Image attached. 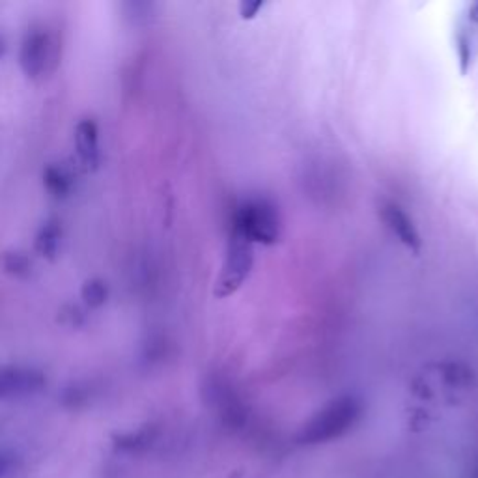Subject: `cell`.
Wrapping results in <instances>:
<instances>
[{
  "label": "cell",
  "instance_id": "cell-1",
  "mask_svg": "<svg viewBox=\"0 0 478 478\" xmlns=\"http://www.w3.org/2000/svg\"><path fill=\"white\" fill-rule=\"evenodd\" d=\"M359 415L361 404L356 398H338L324 408L316 417H313V420L303 428L299 440L307 445L327 443L350 430L357 422Z\"/></svg>",
  "mask_w": 478,
  "mask_h": 478
},
{
  "label": "cell",
  "instance_id": "cell-2",
  "mask_svg": "<svg viewBox=\"0 0 478 478\" xmlns=\"http://www.w3.org/2000/svg\"><path fill=\"white\" fill-rule=\"evenodd\" d=\"M234 232L249 241L275 243L279 238V217L275 207L264 200L247 202L236 217Z\"/></svg>",
  "mask_w": 478,
  "mask_h": 478
},
{
  "label": "cell",
  "instance_id": "cell-3",
  "mask_svg": "<svg viewBox=\"0 0 478 478\" xmlns=\"http://www.w3.org/2000/svg\"><path fill=\"white\" fill-rule=\"evenodd\" d=\"M57 58L55 37L46 28H32L23 39L19 62L27 77L39 79L51 69V62Z\"/></svg>",
  "mask_w": 478,
  "mask_h": 478
},
{
  "label": "cell",
  "instance_id": "cell-4",
  "mask_svg": "<svg viewBox=\"0 0 478 478\" xmlns=\"http://www.w3.org/2000/svg\"><path fill=\"white\" fill-rule=\"evenodd\" d=\"M250 268H252L250 241L247 238H243L241 234L234 232L230 247H228V254L225 260V266H223V273H221L219 282H217L215 293L219 297H227L232 292H236L241 286V282L245 281V277L249 275Z\"/></svg>",
  "mask_w": 478,
  "mask_h": 478
},
{
  "label": "cell",
  "instance_id": "cell-5",
  "mask_svg": "<svg viewBox=\"0 0 478 478\" xmlns=\"http://www.w3.org/2000/svg\"><path fill=\"white\" fill-rule=\"evenodd\" d=\"M48 379L37 368L3 365L0 366V402L19 400L41 393Z\"/></svg>",
  "mask_w": 478,
  "mask_h": 478
},
{
  "label": "cell",
  "instance_id": "cell-6",
  "mask_svg": "<svg viewBox=\"0 0 478 478\" xmlns=\"http://www.w3.org/2000/svg\"><path fill=\"white\" fill-rule=\"evenodd\" d=\"M75 150L86 170H96L100 165V132L94 120H80L75 127Z\"/></svg>",
  "mask_w": 478,
  "mask_h": 478
},
{
  "label": "cell",
  "instance_id": "cell-7",
  "mask_svg": "<svg viewBox=\"0 0 478 478\" xmlns=\"http://www.w3.org/2000/svg\"><path fill=\"white\" fill-rule=\"evenodd\" d=\"M381 217L383 221L387 223V227L393 230V234L409 249L419 250L420 249V236L413 225V221L408 217V213H404L402 207H398L397 204H385L381 207Z\"/></svg>",
  "mask_w": 478,
  "mask_h": 478
},
{
  "label": "cell",
  "instance_id": "cell-8",
  "mask_svg": "<svg viewBox=\"0 0 478 478\" xmlns=\"http://www.w3.org/2000/svg\"><path fill=\"white\" fill-rule=\"evenodd\" d=\"M155 438H157V431L154 426H143L133 431L114 433L112 443H114V449L123 454H141L146 449H150V445L155 441Z\"/></svg>",
  "mask_w": 478,
  "mask_h": 478
},
{
  "label": "cell",
  "instance_id": "cell-9",
  "mask_svg": "<svg viewBox=\"0 0 478 478\" xmlns=\"http://www.w3.org/2000/svg\"><path fill=\"white\" fill-rule=\"evenodd\" d=\"M60 239H62V227L58 219H49L43 223V227L39 228V232L36 234L34 239V250L46 260H53L58 254V247H60Z\"/></svg>",
  "mask_w": 478,
  "mask_h": 478
},
{
  "label": "cell",
  "instance_id": "cell-10",
  "mask_svg": "<svg viewBox=\"0 0 478 478\" xmlns=\"http://www.w3.org/2000/svg\"><path fill=\"white\" fill-rule=\"evenodd\" d=\"M43 187L53 198L62 200L71 193L73 178L62 165H48L43 168Z\"/></svg>",
  "mask_w": 478,
  "mask_h": 478
},
{
  "label": "cell",
  "instance_id": "cell-11",
  "mask_svg": "<svg viewBox=\"0 0 478 478\" xmlns=\"http://www.w3.org/2000/svg\"><path fill=\"white\" fill-rule=\"evenodd\" d=\"M0 268L14 279H27L32 273L30 258L21 250H8L0 254Z\"/></svg>",
  "mask_w": 478,
  "mask_h": 478
},
{
  "label": "cell",
  "instance_id": "cell-12",
  "mask_svg": "<svg viewBox=\"0 0 478 478\" xmlns=\"http://www.w3.org/2000/svg\"><path fill=\"white\" fill-rule=\"evenodd\" d=\"M80 297L89 309H101L109 297L107 282L101 279H89L80 288Z\"/></svg>",
  "mask_w": 478,
  "mask_h": 478
},
{
  "label": "cell",
  "instance_id": "cell-13",
  "mask_svg": "<svg viewBox=\"0 0 478 478\" xmlns=\"http://www.w3.org/2000/svg\"><path fill=\"white\" fill-rule=\"evenodd\" d=\"M92 398V390L89 385H82V383H71L68 385L62 395H60V402L64 408L68 409H82L89 406Z\"/></svg>",
  "mask_w": 478,
  "mask_h": 478
},
{
  "label": "cell",
  "instance_id": "cell-14",
  "mask_svg": "<svg viewBox=\"0 0 478 478\" xmlns=\"http://www.w3.org/2000/svg\"><path fill=\"white\" fill-rule=\"evenodd\" d=\"M58 322L62 325H68V327H80L84 324V313L77 305H66L58 313Z\"/></svg>",
  "mask_w": 478,
  "mask_h": 478
},
{
  "label": "cell",
  "instance_id": "cell-15",
  "mask_svg": "<svg viewBox=\"0 0 478 478\" xmlns=\"http://www.w3.org/2000/svg\"><path fill=\"white\" fill-rule=\"evenodd\" d=\"M16 467V456L12 452H0V478L8 476Z\"/></svg>",
  "mask_w": 478,
  "mask_h": 478
},
{
  "label": "cell",
  "instance_id": "cell-16",
  "mask_svg": "<svg viewBox=\"0 0 478 478\" xmlns=\"http://www.w3.org/2000/svg\"><path fill=\"white\" fill-rule=\"evenodd\" d=\"M5 53H6V39L3 34H0V58L5 57Z\"/></svg>",
  "mask_w": 478,
  "mask_h": 478
}]
</instances>
